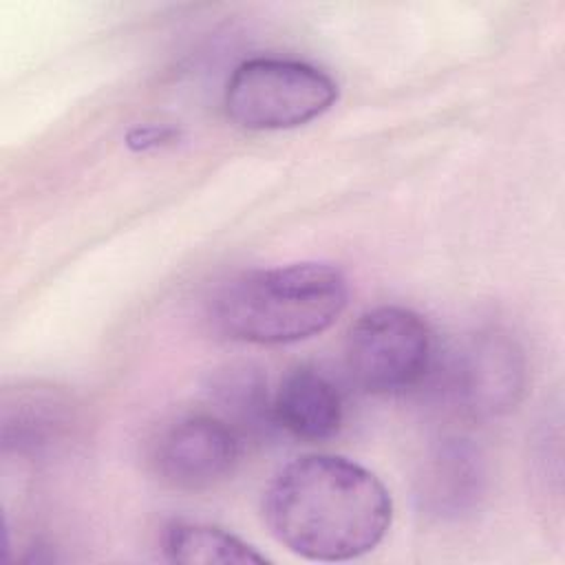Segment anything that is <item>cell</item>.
<instances>
[{
    "mask_svg": "<svg viewBox=\"0 0 565 565\" xmlns=\"http://www.w3.org/2000/svg\"><path fill=\"white\" fill-rule=\"evenodd\" d=\"M347 300L349 285L338 267L291 263L227 280L212 298L210 318L232 340L289 344L329 329Z\"/></svg>",
    "mask_w": 565,
    "mask_h": 565,
    "instance_id": "cell-2",
    "label": "cell"
},
{
    "mask_svg": "<svg viewBox=\"0 0 565 565\" xmlns=\"http://www.w3.org/2000/svg\"><path fill=\"white\" fill-rule=\"evenodd\" d=\"M338 99L335 82L320 68L280 57L238 64L225 86L227 117L245 130H287L327 113Z\"/></svg>",
    "mask_w": 565,
    "mask_h": 565,
    "instance_id": "cell-3",
    "label": "cell"
},
{
    "mask_svg": "<svg viewBox=\"0 0 565 565\" xmlns=\"http://www.w3.org/2000/svg\"><path fill=\"white\" fill-rule=\"evenodd\" d=\"M163 554L172 563H201V565H245L265 563L252 545L238 536L205 523H172L163 534Z\"/></svg>",
    "mask_w": 565,
    "mask_h": 565,
    "instance_id": "cell-9",
    "label": "cell"
},
{
    "mask_svg": "<svg viewBox=\"0 0 565 565\" xmlns=\"http://www.w3.org/2000/svg\"><path fill=\"white\" fill-rule=\"evenodd\" d=\"M212 395L234 419L249 428L274 424L267 380H263L258 369L247 364L230 366L212 382Z\"/></svg>",
    "mask_w": 565,
    "mask_h": 565,
    "instance_id": "cell-10",
    "label": "cell"
},
{
    "mask_svg": "<svg viewBox=\"0 0 565 565\" xmlns=\"http://www.w3.org/2000/svg\"><path fill=\"white\" fill-rule=\"evenodd\" d=\"M274 424L305 441L335 437L344 422V404L338 386L320 369L300 364L289 369L274 397Z\"/></svg>",
    "mask_w": 565,
    "mask_h": 565,
    "instance_id": "cell-7",
    "label": "cell"
},
{
    "mask_svg": "<svg viewBox=\"0 0 565 565\" xmlns=\"http://www.w3.org/2000/svg\"><path fill=\"white\" fill-rule=\"evenodd\" d=\"M452 404L470 417H497L514 408L525 391L521 347L501 331H479L450 351L439 371Z\"/></svg>",
    "mask_w": 565,
    "mask_h": 565,
    "instance_id": "cell-5",
    "label": "cell"
},
{
    "mask_svg": "<svg viewBox=\"0 0 565 565\" xmlns=\"http://www.w3.org/2000/svg\"><path fill=\"white\" fill-rule=\"evenodd\" d=\"M263 514L271 534L311 561H349L388 532L393 501L364 466L338 455H305L269 481Z\"/></svg>",
    "mask_w": 565,
    "mask_h": 565,
    "instance_id": "cell-1",
    "label": "cell"
},
{
    "mask_svg": "<svg viewBox=\"0 0 565 565\" xmlns=\"http://www.w3.org/2000/svg\"><path fill=\"white\" fill-rule=\"evenodd\" d=\"M241 455L236 430L212 415H188L161 430L152 446L157 477L177 490H207L225 481Z\"/></svg>",
    "mask_w": 565,
    "mask_h": 565,
    "instance_id": "cell-6",
    "label": "cell"
},
{
    "mask_svg": "<svg viewBox=\"0 0 565 565\" xmlns=\"http://www.w3.org/2000/svg\"><path fill=\"white\" fill-rule=\"evenodd\" d=\"M344 360L351 380L366 393L395 395L415 388L435 366L428 322L404 307H377L349 329Z\"/></svg>",
    "mask_w": 565,
    "mask_h": 565,
    "instance_id": "cell-4",
    "label": "cell"
},
{
    "mask_svg": "<svg viewBox=\"0 0 565 565\" xmlns=\"http://www.w3.org/2000/svg\"><path fill=\"white\" fill-rule=\"evenodd\" d=\"M481 483L483 468L479 455L466 441L448 439L430 457L419 497L430 512L457 516L477 503Z\"/></svg>",
    "mask_w": 565,
    "mask_h": 565,
    "instance_id": "cell-8",
    "label": "cell"
}]
</instances>
